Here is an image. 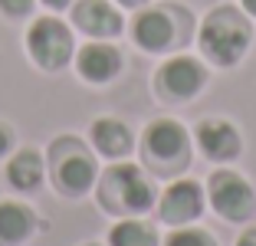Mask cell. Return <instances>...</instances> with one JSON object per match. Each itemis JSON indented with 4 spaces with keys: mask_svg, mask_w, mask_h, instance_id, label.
Segmentation results:
<instances>
[{
    "mask_svg": "<svg viewBox=\"0 0 256 246\" xmlns=\"http://www.w3.org/2000/svg\"><path fill=\"white\" fill-rule=\"evenodd\" d=\"M50 164H53V184L60 187L66 197H82L98 180L96 161L89 158V151L79 142H69V138H62V142L53 144Z\"/></svg>",
    "mask_w": 256,
    "mask_h": 246,
    "instance_id": "cell-4",
    "label": "cell"
},
{
    "mask_svg": "<svg viewBox=\"0 0 256 246\" xmlns=\"http://www.w3.org/2000/svg\"><path fill=\"white\" fill-rule=\"evenodd\" d=\"M36 216L26 204L0 200V246H20L33 236Z\"/></svg>",
    "mask_w": 256,
    "mask_h": 246,
    "instance_id": "cell-15",
    "label": "cell"
},
{
    "mask_svg": "<svg viewBox=\"0 0 256 246\" xmlns=\"http://www.w3.org/2000/svg\"><path fill=\"white\" fill-rule=\"evenodd\" d=\"M72 23L76 30L92 40H115L122 33V14L108 0H79L72 7Z\"/></svg>",
    "mask_w": 256,
    "mask_h": 246,
    "instance_id": "cell-10",
    "label": "cell"
},
{
    "mask_svg": "<svg viewBox=\"0 0 256 246\" xmlns=\"http://www.w3.org/2000/svg\"><path fill=\"white\" fill-rule=\"evenodd\" d=\"M89 138H92V148L102 158H112V161L128 158L132 148H135V138H132L128 125L118 118H96L89 128Z\"/></svg>",
    "mask_w": 256,
    "mask_h": 246,
    "instance_id": "cell-13",
    "label": "cell"
},
{
    "mask_svg": "<svg viewBox=\"0 0 256 246\" xmlns=\"http://www.w3.org/2000/svg\"><path fill=\"white\" fill-rule=\"evenodd\" d=\"M197 148L210 161H234L240 154V132L224 118H204L194 132Z\"/></svg>",
    "mask_w": 256,
    "mask_h": 246,
    "instance_id": "cell-12",
    "label": "cell"
},
{
    "mask_svg": "<svg viewBox=\"0 0 256 246\" xmlns=\"http://www.w3.org/2000/svg\"><path fill=\"white\" fill-rule=\"evenodd\" d=\"M26 50H30V60L40 69L56 72V69L69 66V60H72V52H76L72 50V30L62 20H56V16H40L26 30Z\"/></svg>",
    "mask_w": 256,
    "mask_h": 246,
    "instance_id": "cell-5",
    "label": "cell"
},
{
    "mask_svg": "<svg viewBox=\"0 0 256 246\" xmlns=\"http://www.w3.org/2000/svg\"><path fill=\"white\" fill-rule=\"evenodd\" d=\"M98 207L112 216H138L151 210L154 204V187L144 178L138 164H112L102 178H98Z\"/></svg>",
    "mask_w": 256,
    "mask_h": 246,
    "instance_id": "cell-1",
    "label": "cell"
},
{
    "mask_svg": "<svg viewBox=\"0 0 256 246\" xmlns=\"http://www.w3.org/2000/svg\"><path fill=\"white\" fill-rule=\"evenodd\" d=\"M122 7H144V4H148V0H118Z\"/></svg>",
    "mask_w": 256,
    "mask_h": 246,
    "instance_id": "cell-23",
    "label": "cell"
},
{
    "mask_svg": "<svg viewBox=\"0 0 256 246\" xmlns=\"http://www.w3.org/2000/svg\"><path fill=\"white\" fill-rule=\"evenodd\" d=\"M253 30L250 20L234 7H217L200 23V50L214 66H236L246 52Z\"/></svg>",
    "mask_w": 256,
    "mask_h": 246,
    "instance_id": "cell-2",
    "label": "cell"
},
{
    "mask_svg": "<svg viewBox=\"0 0 256 246\" xmlns=\"http://www.w3.org/2000/svg\"><path fill=\"white\" fill-rule=\"evenodd\" d=\"M0 10L7 16H26L33 10V0H0Z\"/></svg>",
    "mask_w": 256,
    "mask_h": 246,
    "instance_id": "cell-18",
    "label": "cell"
},
{
    "mask_svg": "<svg viewBox=\"0 0 256 246\" xmlns=\"http://www.w3.org/2000/svg\"><path fill=\"white\" fill-rule=\"evenodd\" d=\"M43 4H46L50 10H66L69 4H72V0H43Z\"/></svg>",
    "mask_w": 256,
    "mask_h": 246,
    "instance_id": "cell-21",
    "label": "cell"
},
{
    "mask_svg": "<svg viewBox=\"0 0 256 246\" xmlns=\"http://www.w3.org/2000/svg\"><path fill=\"white\" fill-rule=\"evenodd\" d=\"M132 36L148 52H168L184 43V26H178V16L168 7H144L132 20Z\"/></svg>",
    "mask_w": 256,
    "mask_h": 246,
    "instance_id": "cell-8",
    "label": "cell"
},
{
    "mask_svg": "<svg viewBox=\"0 0 256 246\" xmlns=\"http://www.w3.org/2000/svg\"><path fill=\"white\" fill-rule=\"evenodd\" d=\"M204 214V187L197 180H174L168 184V190L161 194V204H158V216L171 226H188L190 220Z\"/></svg>",
    "mask_w": 256,
    "mask_h": 246,
    "instance_id": "cell-9",
    "label": "cell"
},
{
    "mask_svg": "<svg viewBox=\"0 0 256 246\" xmlns=\"http://www.w3.org/2000/svg\"><path fill=\"white\" fill-rule=\"evenodd\" d=\"M43 178H46V161H43V154H40L36 148H23V151H16V154L10 158L7 180H10L14 190L33 194V190H40Z\"/></svg>",
    "mask_w": 256,
    "mask_h": 246,
    "instance_id": "cell-14",
    "label": "cell"
},
{
    "mask_svg": "<svg viewBox=\"0 0 256 246\" xmlns=\"http://www.w3.org/2000/svg\"><path fill=\"white\" fill-rule=\"evenodd\" d=\"M207 197H210V207L230 224H243L256 214L253 187L236 171H214L207 180Z\"/></svg>",
    "mask_w": 256,
    "mask_h": 246,
    "instance_id": "cell-6",
    "label": "cell"
},
{
    "mask_svg": "<svg viewBox=\"0 0 256 246\" xmlns=\"http://www.w3.org/2000/svg\"><path fill=\"white\" fill-rule=\"evenodd\" d=\"M164 246H217V243H214L210 233H204V230H188V226H181V230H174L171 236L164 240Z\"/></svg>",
    "mask_w": 256,
    "mask_h": 246,
    "instance_id": "cell-17",
    "label": "cell"
},
{
    "mask_svg": "<svg viewBox=\"0 0 256 246\" xmlns=\"http://www.w3.org/2000/svg\"><path fill=\"white\" fill-rule=\"evenodd\" d=\"M236 246H256V230H243L240 240H236Z\"/></svg>",
    "mask_w": 256,
    "mask_h": 246,
    "instance_id": "cell-20",
    "label": "cell"
},
{
    "mask_svg": "<svg viewBox=\"0 0 256 246\" xmlns=\"http://www.w3.org/2000/svg\"><path fill=\"white\" fill-rule=\"evenodd\" d=\"M108 246H158V233L151 230L144 220L125 216V220H118V224L112 226Z\"/></svg>",
    "mask_w": 256,
    "mask_h": 246,
    "instance_id": "cell-16",
    "label": "cell"
},
{
    "mask_svg": "<svg viewBox=\"0 0 256 246\" xmlns=\"http://www.w3.org/2000/svg\"><path fill=\"white\" fill-rule=\"evenodd\" d=\"M240 7H243V10H246V14H250V16H256V0H240Z\"/></svg>",
    "mask_w": 256,
    "mask_h": 246,
    "instance_id": "cell-22",
    "label": "cell"
},
{
    "mask_svg": "<svg viewBox=\"0 0 256 246\" xmlns=\"http://www.w3.org/2000/svg\"><path fill=\"white\" fill-rule=\"evenodd\" d=\"M10 144H14V132H10V128L4 125V122H0V158H4V154L10 151Z\"/></svg>",
    "mask_w": 256,
    "mask_h": 246,
    "instance_id": "cell-19",
    "label": "cell"
},
{
    "mask_svg": "<svg viewBox=\"0 0 256 246\" xmlns=\"http://www.w3.org/2000/svg\"><path fill=\"white\" fill-rule=\"evenodd\" d=\"M207 86V69L194 56H171L154 76V89L164 102H190Z\"/></svg>",
    "mask_w": 256,
    "mask_h": 246,
    "instance_id": "cell-7",
    "label": "cell"
},
{
    "mask_svg": "<svg viewBox=\"0 0 256 246\" xmlns=\"http://www.w3.org/2000/svg\"><path fill=\"white\" fill-rule=\"evenodd\" d=\"M76 69L86 82H96V86L112 82L122 72V52L115 46H108L106 40H92L76 52Z\"/></svg>",
    "mask_w": 256,
    "mask_h": 246,
    "instance_id": "cell-11",
    "label": "cell"
},
{
    "mask_svg": "<svg viewBox=\"0 0 256 246\" xmlns=\"http://www.w3.org/2000/svg\"><path fill=\"white\" fill-rule=\"evenodd\" d=\"M142 148H144L148 164L158 174H164V178L184 171L190 164V134L181 122H174V118L151 122V125L144 128Z\"/></svg>",
    "mask_w": 256,
    "mask_h": 246,
    "instance_id": "cell-3",
    "label": "cell"
}]
</instances>
